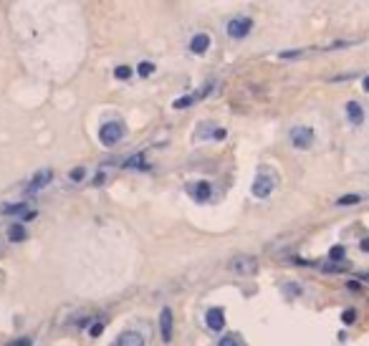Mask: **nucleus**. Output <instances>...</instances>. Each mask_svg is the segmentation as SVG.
Listing matches in <instances>:
<instances>
[{
	"instance_id": "1",
	"label": "nucleus",
	"mask_w": 369,
	"mask_h": 346,
	"mask_svg": "<svg viewBox=\"0 0 369 346\" xmlns=\"http://www.w3.org/2000/svg\"><path fill=\"white\" fill-rule=\"evenodd\" d=\"M273 190H276V177H273V172L261 169V172L256 175V180H253V197L266 200V197H271Z\"/></svg>"
},
{
	"instance_id": "2",
	"label": "nucleus",
	"mask_w": 369,
	"mask_h": 346,
	"mask_svg": "<svg viewBox=\"0 0 369 346\" xmlns=\"http://www.w3.org/2000/svg\"><path fill=\"white\" fill-rule=\"evenodd\" d=\"M122 137H124V127H122L119 122H106V124H101V129H99V141H101L104 147L119 144Z\"/></svg>"
},
{
	"instance_id": "3",
	"label": "nucleus",
	"mask_w": 369,
	"mask_h": 346,
	"mask_svg": "<svg viewBox=\"0 0 369 346\" xmlns=\"http://www.w3.org/2000/svg\"><path fill=\"white\" fill-rule=\"evenodd\" d=\"M230 271L235 276H256L258 273V261L253 255H235L230 261Z\"/></svg>"
},
{
	"instance_id": "4",
	"label": "nucleus",
	"mask_w": 369,
	"mask_h": 346,
	"mask_svg": "<svg viewBox=\"0 0 369 346\" xmlns=\"http://www.w3.org/2000/svg\"><path fill=\"white\" fill-rule=\"evenodd\" d=\"M289 139H291V144H294L296 149H308L311 144H314V129L311 127H294L291 129V134H289Z\"/></svg>"
},
{
	"instance_id": "5",
	"label": "nucleus",
	"mask_w": 369,
	"mask_h": 346,
	"mask_svg": "<svg viewBox=\"0 0 369 346\" xmlns=\"http://www.w3.org/2000/svg\"><path fill=\"white\" fill-rule=\"evenodd\" d=\"M250 28H253V20L245 18V15H238V18H233V20L228 23V36H233V38H245V36L250 33Z\"/></svg>"
},
{
	"instance_id": "6",
	"label": "nucleus",
	"mask_w": 369,
	"mask_h": 346,
	"mask_svg": "<svg viewBox=\"0 0 369 346\" xmlns=\"http://www.w3.org/2000/svg\"><path fill=\"white\" fill-rule=\"evenodd\" d=\"M51 180H53V169H41V172H36V175H33V180L28 182V195L41 192L43 187H48V185H51Z\"/></svg>"
},
{
	"instance_id": "7",
	"label": "nucleus",
	"mask_w": 369,
	"mask_h": 346,
	"mask_svg": "<svg viewBox=\"0 0 369 346\" xmlns=\"http://www.w3.org/2000/svg\"><path fill=\"white\" fill-rule=\"evenodd\" d=\"M172 331H175V319H172V311L169 308H162L159 313V336L164 344L172 341Z\"/></svg>"
},
{
	"instance_id": "8",
	"label": "nucleus",
	"mask_w": 369,
	"mask_h": 346,
	"mask_svg": "<svg viewBox=\"0 0 369 346\" xmlns=\"http://www.w3.org/2000/svg\"><path fill=\"white\" fill-rule=\"evenodd\" d=\"M3 215H20L23 220H33L36 217V210L28 208L25 203H8V205H0Z\"/></svg>"
},
{
	"instance_id": "9",
	"label": "nucleus",
	"mask_w": 369,
	"mask_h": 346,
	"mask_svg": "<svg viewBox=\"0 0 369 346\" xmlns=\"http://www.w3.org/2000/svg\"><path fill=\"white\" fill-rule=\"evenodd\" d=\"M109 346H145V336L137 331H122Z\"/></svg>"
},
{
	"instance_id": "10",
	"label": "nucleus",
	"mask_w": 369,
	"mask_h": 346,
	"mask_svg": "<svg viewBox=\"0 0 369 346\" xmlns=\"http://www.w3.org/2000/svg\"><path fill=\"white\" fill-rule=\"evenodd\" d=\"M205 324H208L210 331H222L225 329V313H222V308H210L205 313Z\"/></svg>"
},
{
	"instance_id": "11",
	"label": "nucleus",
	"mask_w": 369,
	"mask_h": 346,
	"mask_svg": "<svg viewBox=\"0 0 369 346\" xmlns=\"http://www.w3.org/2000/svg\"><path fill=\"white\" fill-rule=\"evenodd\" d=\"M187 190H190V195H192V200H197V203H205V200H210V192H213V187H210V182H205V180H200V182H195V185H190Z\"/></svg>"
},
{
	"instance_id": "12",
	"label": "nucleus",
	"mask_w": 369,
	"mask_h": 346,
	"mask_svg": "<svg viewBox=\"0 0 369 346\" xmlns=\"http://www.w3.org/2000/svg\"><path fill=\"white\" fill-rule=\"evenodd\" d=\"M208 48H210V36H208V33H195V36L190 38V51H192V53L203 56Z\"/></svg>"
},
{
	"instance_id": "13",
	"label": "nucleus",
	"mask_w": 369,
	"mask_h": 346,
	"mask_svg": "<svg viewBox=\"0 0 369 346\" xmlns=\"http://www.w3.org/2000/svg\"><path fill=\"white\" fill-rule=\"evenodd\" d=\"M208 91H210V86H203L200 91H195V94H190V96H185V99H177L172 106L175 109H185V106H190V104H195L197 99H203V96H208Z\"/></svg>"
},
{
	"instance_id": "14",
	"label": "nucleus",
	"mask_w": 369,
	"mask_h": 346,
	"mask_svg": "<svg viewBox=\"0 0 369 346\" xmlns=\"http://www.w3.org/2000/svg\"><path fill=\"white\" fill-rule=\"evenodd\" d=\"M347 117H349L352 124H362V122H364V109H362L357 101H349V104H347Z\"/></svg>"
},
{
	"instance_id": "15",
	"label": "nucleus",
	"mask_w": 369,
	"mask_h": 346,
	"mask_svg": "<svg viewBox=\"0 0 369 346\" xmlns=\"http://www.w3.org/2000/svg\"><path fill=\"white\" fill-rule=\"evenodd\" d=\"M8 238H10L13 243H23V240L28 238V233H25L23 222H15V225H10V227H8Z\"/></svg>"
},
{
	"instance_id": "16",
	"label": "nucleus",
	"mask_w": 369,
	"mask_h": 346,
	"mask_svg": "<svg viewBox=\"0 0 369 346\" xmlns=\"http://www.w3.org/2000/svg\"><path fill=\"white\" fill-rule=\"evenodd\" d=\"M147 162H145V154H132L129 159H124V169H145Z\"/></svg>"
},
{
	"instance_id": "17",
	"label": "nucleus",
	"mask_w": 369,
	"mask_h": 346,
	"mask_svg": "<svg viewBox=\"0 0 369 346\" xmlns=\"http://www.w3.org/2000/svg\"><path fill=\"white\" fill-rule=\"evenodd\" d=\"M218 346H245V344L240 341V336H235V334H228V336H222L220 341H218Z\"/></svg>"
},
{
	"instance_id": "18",
	"label": "nucleus",
	"mask_w": 369,
	"mask_h": 346,
	"mask_svg": "<svg viewBox=\"0 0 369 346\" xmlns=\"http://www.w3.org/2000/svg\"><path fill=\"white\" fill-rule=\"evenodd\" d=\"M114 76H117L119 81H127V78H132V69H129V66H117V69H114Z\"/></svg>"
},
{
	"instance_id": "19",
	"label": "nucleus",
	"mask_w": 369,
	"mask_h": 346,
	"mask_svg": "<svg viewBox=\"0 0 369 346\" xmlns=\"http://www.w3.org/2000/svg\"><path fill=\"white\" fill-rule=\"evenodd\" d=\"M359 200H362V195H344L336 200V205H357Z\"/></svg>"
},
{
	"instance_id": "20",
	"label": "nucleus",
	"mask_w": 369,
	"mask_h": 346,
	"mask_svg": "<svg viewBox=\"0 0 369 346\" xmlns=\"http://www.w3.org/2000/svg\"><path fill=\"white\" fill-rule=\"evenodd\" d=\"M137 71H139V76L145 78V76H152L154 73V64H149V61H142L139 66H137Z\"/></svg>"
},
{
	"instance_id": "21",
	"label": "nucleus",
	"mask_w": 369,
	"mask_h": 346,
	"mask_svg": "<svg viewBox=\"0 0 369 346\" xmlns=\"http://www.w3.org/2000/svg\"><path fill=\"white\" fill-rule=\"evenodd\" d=\"M329 258H331V261H342V258H344V248H342V245H334V248L329 250Z\"/></svg>"
},
{
	"instance_id": "22",
	"label": "nucleus",
	"mask_w": 369,
	"mask_h": 346,
	"mask_svg": "<svg viewBox=\"0 0 369 346\" xmlns=\"http://www.w3.org/2000/svg\"><path fill=\"white\" fill-rule=\"evenodd\" d=\"M342 321H344V324H354V321H357V311H354V308H347V311L342 313Z\"/></svg>"
},
{
	"instance_id": "23",
	"label": "nucleus",
	"mask_w": 369,
	"mask_h": 346,
	"mask_svg": "<svg viewBox=\"0 0 369 346\" xmlns=\"http://www.w3.org/2000/svg\"><path fill=\"white\" fill-rule=\"evenodd\" d=\"M69 177H71L74 182H81V180L86 177V169H83V167H76V169H71V175H69Z\"/></svg>"
},
{
	"instance_id": "24",
	"label": "nucleus",
	"mask_w": 369,
	"mask_h": 346,
	"mask_svg": "<svg viewBox=\"0 0 369 346\" xmlns=\"http://www.w3.org/2000/svg\"><path fill=\"white\" fill-rule=\"evenodd\" d=\"M101 331H104V324H94L91 329H89V334L96 339V336H101Z\"/></svg>"
},
{
	"instance_id": "25",
	"label": "nucleus",
	"mask_w": 369,
	"mask_h": 346,
	"mask_svg": "<svg viewBox=\"0 0 369 346\" xmlns=\"http://www.w3.org/2000/svg\"><path fill=\"white\" fill-rule=\"evenodd\" d=\"M283 291H291V296H298V291H301V288H298V285H294V283H289Z\"/></svg>"
},
{
	"instance_id": "26",
	"label": "nucleus",
	"mask_w": 369,
	"mask_h": 346,
	"mask_svg": "<svg viewBox=\"0 0 369 346\" xmlns=\"http://www.w3.org/2000/svg\"><path fill=\"white\" fill-rule=\"evenodd\" d=\"M8 346H31V339H18V341H13V344Z\"/></svg>"
},
{
	"instance_id": "27",
	"label": "nucleus",
	"mask_w": 369,
	"mask_h": 346,
	"mask_svg": "<svg viewBox=\"0 0 369 346\" xmlns=\"http://www.w3.org/2000/svg\"><path fill=\"white\" fill-rule=\"evenodd\" d=\"M213 137H215V139H225V137H228V132H225V129H215V134H213Z\"/></svg>"
},
{
	"instance_id": "28",
	"label": "nucleus",
	"mask_w": 369,
	"mask_h": 346,
	"mask_svg": "<svg viewBox=\"0 0 369 346\" xmlns=\"http://www.w3.org/2000/svg\"><path fill=\"white\" fill-rule=\"evenodd\" d=\"M362 250H369V238L367 240H362Z\"/></svg>"
},
{
	"instance_id": "29",
	"label": "nucleus",
	"mask_w": 369,
	"mask_h": 346,
	"mask_svg": "<svg viewBox=\"0 0 369 346\" xmlns=\"http://www.w3.org/2000/svg\"><path fill=\"white\" fill-rule=\"evenodd\" d=\"M364 91H369V76L364 78Z\"/></svg>"
},
{
	"instance_id": "30",
	"label": "nucleus",
	"mask_w": 369,
	"mask_h": 346,
	"mask_svg": "<svg viewBox=\"0 0 369 346\" xmlns=\"http://www.w3.org/2000/svg\"><path fill=\"white\" fill-rule=\"evenodd\" d=\"M367 280H369V276H367Z\"/></svg>"
}]
</instances>
